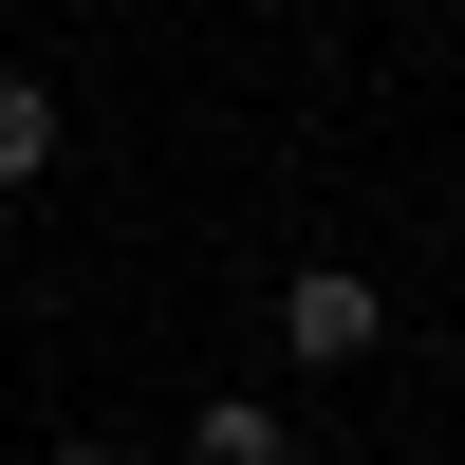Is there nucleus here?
I'll use <instances>...</instances> for the list:
<instances>
[{"label":"nucleus","instance_id":"obj_3","mask_svg":"<svg viewBox=\"0 0 465 465\" xmlns=\"http://www.w3.org/2000/svg\"><path fill=\"white\" fill-rule=\"evenodd\" d=\"M56 168V74H0V186Z\"/></svg>","mask_w":465,"mask_h":465},{"label":"nucleus","instance_id":"obj_2","mask_svg":"<svg viewBox=\"0 0 465 465\" xmlns=\"http://www.w3.org/2000/svg\"><path fill=\"white\" fill-rule=\"evenodd\" d=\"M298 429H280V410H261V391H223V410H186V465H280Z\"/></svg>","mask_w":465,"mask_h":465},{"label":"nucleus","instance_id":"obj_1","mask_svg":"<svg viewBox=\"0 0 465 465\" xmlns=\"http://www.w3.org/2000/svg\"><path fill=\"white\" fill-rule=\"evenodd\" d=\"M372 335H391V298H372L354 261H298V280H280V354H298V372H354Z\"/></svg>","mask_w":465,"mask_h":465},{"label":"nucleus","instance_id":"obj_4","mask_svg":"<svg viewBox=\"0 0 465 465\" xmlns=\"http://www.w3.org/2000/svg\"><path fill=\"white\" fill-rule=\"evenodd\" d=\"M37 465H112V447H94V429H74V447H37Z\"/></svg>","mask_w":465,"mask_h":465}]
</instances>
